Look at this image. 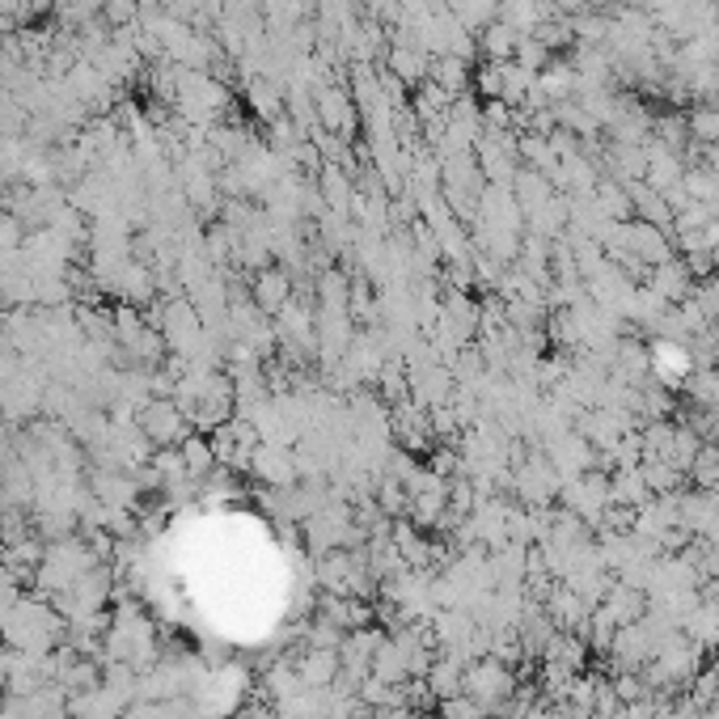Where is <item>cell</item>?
<instances>
[{
  "mask_svg": "<svg viewBox=\"0 0 719 719\" xmlns=\"http://www.w3.org/2000/svg\"><path fill=\"white\" fill-rule=\"evenodd\" d=\"M140 427H145V436L157 441V445H174V441L186 436V411H182L179 402L161 398V402H149L140 411Z\"/></svg>",
  "mask_w": 719,
  "mask_h": 719,
  "instance_id": "1",
  "label": "cell"
}]
</instances>
